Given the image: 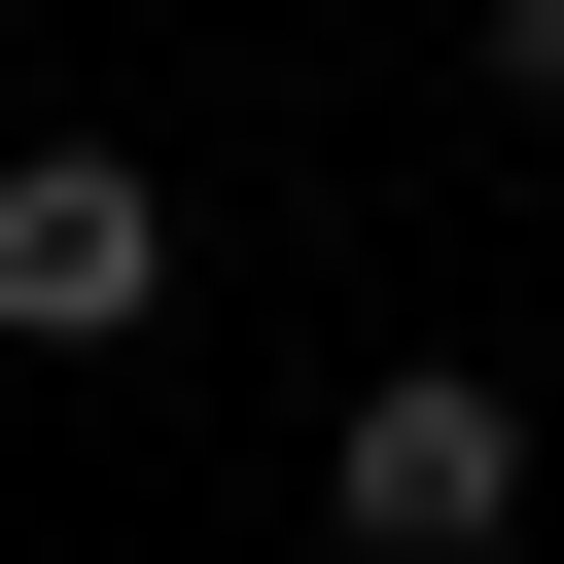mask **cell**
Masks as SVG:
<instances>
[{"instance_id":"1","label":"cell","mask_w":564,"mask_h":564,"mask_svg":"<svg viewBox=\"0 0 564 564\" xmlns=\"http://www.w3.org/2000/svg\"><path fill=\"white\" fill-rule=\"evenodd\" d=\"M317 529H352V564H494V529H529V388H458V352H388V388L317 423Z\"/></svg>"},{"instance_id":"2","label":"cell","mask_w":564,"mask_h":564,"mask_svg":"<svg viewBox=\"0 0 564 564\" xmlns=\"http://www.w3.org/2000/svg\"><path fill=\"white\" fill-rule=\"evenodd\" d=\"M141 317H176V176L141 141H35L0 176V352H141Z\"/></svg>"},{"instance_id":"3","label":"cell","mask_w":564,"mask_h":564,"mask_svg":"<svg viewBox=\"0 0 564 564\" xmlns=\"http://www.w3.org/2000/svg\"><path fill=\"white\" fill-rule=\"evenodd\" d=\"M458 35H494V106H564V0H458Z\"/></svg>"}]
</instances>
